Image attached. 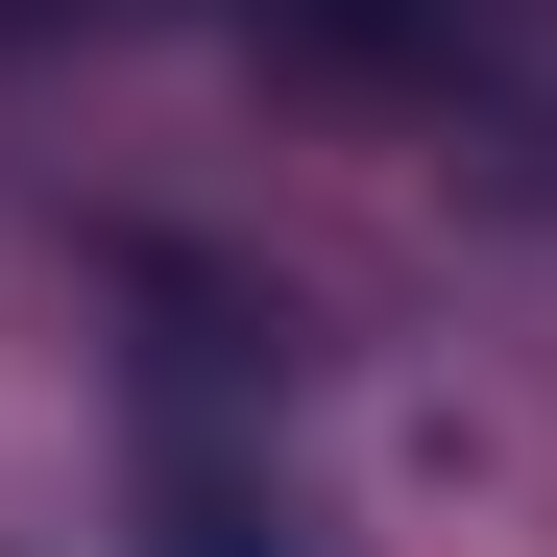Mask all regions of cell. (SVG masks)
I'll return each instance as SVG.
<instances>
[{"instance_id": "1", "label": "cell", "mask_w": 557, "mask_h": 557, "mask_svg": "<svg viewBox=\"0 0 557 557\" xmlns=\"http://www.w3.org/2000/svg\"><path fill=\"white\" fill-rule=\"evenodd\" d=\"M292 73H339V98H412V122H485V146H557V49L533 0H243Z\"/></svg>"}, {"instance_id": "2", "label": "cell", "mask_w": 557, "mask_h": 557, "mask_svg": "<svg viewBox=\"0 0 557 557\" xmlns=\"http://www.w3.org/2000/svg\"><path fill=\"white\" fill-rule=\"evenodd\" d=\"M170 557H292L267 509H219V485H170Z\"/></svg>"}]
</instances>
